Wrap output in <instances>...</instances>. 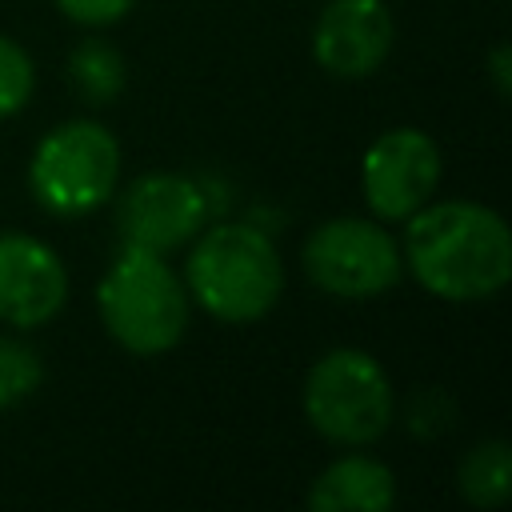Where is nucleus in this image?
<instances>
[{
    "label": "nucleus",
    "instance_id": "14",
    "mask_svg": "<svg viewBox=\"0 0 512 512\" xmlns=\"http://www.w3.org/2000/svg\"><path fill=\"white\" fill-rule=\"evenodd\" d=\"M40 380H44V364L36 348L16 336H0V408H12L24 396H32Z\"/></svg>",
    "mask_w": 512,
    "mask_h": 512
},
{
    "label": "nucleus",
    "instance_id": "5",
    "mask_svg": "<svg viewBox=\"0 0 512 512\" xmlns=\"http://www.w3.org/2000/svg\"><path fill=\"white\" fill-rule=\"evenodd\" d=\"M308 424L344 448H364L380 440L396 416V396L384 364L360 348L324 352L304 380Z\"/></svg>",
    "mask_w": 512,
    "mask_h": 512
},
{
    "label": "nucleus",
    "instance_id": "16",
    "mask_svg": "<svg viewBox=\"0 0 512 512\" xmlns=\"http://www.w3.org/2000/svg\"><path fill=\"white\" fill-rule=\"evenodd\" d=\"M452 400L440 392V388H424V392H412L408 400V432L416 436H440L444 428H452Z\"/></svg>",
    "mask_w": 512,
    "mask_h": 512
},
{
    "label": "nucleus",
    "instance_id": "17",
    "mask_svg": "<svg viewBox=\"0 0 512 512\" xmlns=\"http://www.w3.org/2000/svg\"><path fill=\"white\" fill-rule=\"evenodd\" d=\"M56 8L84 28H104V24L124 20L136 8V0H56Z\"/></svg>",
    "mask_w": 512,
    "mask_h": 512
},
{
    "label": "nucleus",
    "instance_id": "4",
    "mask_svg": "<svg viewBox=\"0 0 512 512\" xmlns=\"http://www.w3.org/2000/svg\"><path fill=\"white\" fill-rule=\"evenodd\" d=\"M120 144L96 120H64L40 136L28 160V188L52 216L76 220L116 196Z\"/></svg>",
    "mask_w": 512,
    "mask_h": 512
},
{
    "label": "nucleus",
    "instance_id": "7",
    "mask_svg": "<svg viewBox=\"0 0 512 512\" xmlns=\"http://www.w3.org/2000/svg\"><path fill=\"white\" fill-rule=\"evenodd\" d=\"M440 184V148L420 128L380 132L360 160V188L376 220H408Z\"/></svg>",
    "mask_w": 512,
    "mask_h": 512
},
{
    "label": "nucleus",
    "instance_id": "6",
    "mask_svg": "<svg viewBox=\"0 0 512 512\" xmlns=\"http://www.w3.org/2000/svg\"><path fill=\"white\" fill-rule=\"evenodd\" d=\"M304 272L308 280L340 300H372L396 288L404 272L400 244L376 220L336 216L308 232L304 240Z\"/></svg>",
    "mask_w": 512,
    "mask_h": 512
},
{
    "label": "nucleus",
    "instance_id": "12",
    "mask_svg": "<svg viewBox=\"0 0 512 512\" xmlns=\"http://www.w3.org/2000/svg\"><path fill=\"white\" fill-rule=\"evenodd\" d=\"M456 488L472 508H500L512 496V448L508 440H480L456 468Z\"/></svg>",
    "mask_w": 512,
    "mask_h": 512
},
{
    "label": "nucleus",
    "instance_id": "18",
    "mask_svg": "<svg viewBox=\"0 0 512 512\" xmlns=\"http://www.w3.org/2000/svg\"><path fill=\"white\" fill-rule=\"evenodd\" d=\"M488 72H492L496 92L508 96V92H512V52H508V44H496V48H492V56H488Z\"/></svg>",
    "mask_w": 512,
    "mask_h": 512
},
{
    "label": "nucleus",
    "instance_id": "3",
    "mask_svg": "<svg viewBox=\"0 0 512 512\" xmlns=\"http://www.w3.org/2000/svg\"><path fill=\"white\" fill-rule=\"evenodd\" d=\"M96 308L108 336L132 356H164L188 332V288L164 252L124 244L96 288Z\"/></svg>",
    "mask_w": 512,
    "mask_h": 512
},
{
    "label": "nucleus",
    "instance_id": "8",
    "mask_svg": "<svg viewBox=\"0 0 512 512\" xmlns=\"http://www.w3.org/2000/svg\"><path fill=\"white\" fill-rule=\"evenodd\" d=\"M208 220V204L196 180L180 172H144L116 200V228L124 244L148 252L184 248Z\"/></svg>",
    "mask_w": 512,
    "mask_h": 512
},
{
    "label": "nucleus",
    "instance_id": "2",
    "mask_svg": "<svg viewBox=\"0 0 512 512\" xmlns=\"http://www.w3.org/2000/svg\"><path fill=\"white\" fill-rule=\"evenodd\" d=\"M184 288L212 320L256 324L284 292V264L268 232L252 224H212L188 252Z\"/></svg>",
    "mask_w": 512,
    "mask_h": 512
},
{
    "label": "nucleus",
    "instance_id": "1",
    "mask_svg": "<svg viewBox=\"0 0 512 512\" xmlns=\"http://www.w3.org/2000/svg\"><path fill=\"white\" fill-rule=\"evenodd\" d=\"M400 256L424 292L452 304L492 300L512 280V232L476 200L420 204L404 220Z\"/></svg>",
    "mask_w": 512,
    "mask_h": 512
},
{
    "label": "nucleus",
    "instance_id": "11",
    "mask_svg": "<svg viewBox=\"0 0 512 512\" xmlns=\"http://www.w3.org/2000/svg\"><path fill=\"white\" fill-rule=\"evenodd\" d=\"M396 504V476L384 460L348 452L308 484L312 512H388Z\"/></svg>",
    "mask_w": 512,
    "mask_h": 512
},
{
    "label": "nucleus",
    "instance_id": "10",
    "mask_svg": "<svg viewBox=\"0 0 512 512\" xmlns=\"http://www.w3.org/2000/svg\"><path fill=\"white\" fill-rule=\"evenodd\" d=\"M392 12L384 0H328L312 28V56L328 76H372L392 52Z\"/></svg>",
    "mask_w": 512,
    "mask_h": 512
},
{
    "label": "nucleus",
    "instance_id": "13",
    "mask_svg": "<svg viewBox=\"0 0 512 512\" xmlns=\"http://www.w3.org/2000/svg\"><path fill=\"white\" fill-rule=\"evenodd\" d=\"M68 76L72 88L80 92V100L88 104H108L120 96L128 72H124V56L104 40V36H84L72 56H68Z\"/></svg>",
    "mask_w": 512,
    "mask_h": 512
},
{
    "label": "nucleus",
    "instance_id": "9",
    "mask_svg": "<svg viewBox=\"0 0 512 512\" xmlns=\"http://www.w3.org/2000/svg\"><path fill=\"white\" fill-rule=\"evenodd\" d=\"M64 304V260L28 232H0V320L12 328H44Z\"/></svg>",
    "mask_w": 512,
    "mask_h": 512
},
{
    "label": "nucleus",
    "instance_id": "15",
    "mask_svg": "<svg viewBox=\"0 0 512 512\" xmlns=\"http://www.w3.org/2000/svg\"><path fill=\"white\" fill-rule=\"evenodd\" d=\"M32 88H36L32 56L16 40L0 36V120L16 116L32 100Z\"/></svg>",
    "mask_w": 512,
    "mask_h": 512
}]
</instances>
